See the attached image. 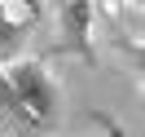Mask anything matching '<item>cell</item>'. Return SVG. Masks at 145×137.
Here are the masks:
<instances>
[{"label":"cell","mask_w":145,"mask_h":137,"mask_svg":"<svg viewBox=\"0 0 145 137\" xmlns=\"http://www.w3.org/2000/svg\"><path fill=\"white\" fill-rule=\"evenodd\" d=\"M5 71H9L13 89H18L22 106H27V115H31V124H35V128H48L57 119V111H62V89H57V80L48 75V66L18 53L13 62H5Z\"/></svg>","instance_id":"obj_1"},{"label":"cell","mask_w":145,"mask_h":137,"mask_svg":"<svg viewBox=\"0 0 145 137\" xmlns=\"http://www.w3.org/2000/svg\"><path fill=\"white\" fill-rule=\"evenodd\" d=\"M92 0H62L57 5V49L75 53L79 62H97L92 53Z\"/></svg>","instance_id":"obj_2"},{"label":"cell","mask_w":145,"mask_h":137,"mask_svg":"<svg viewBox=\"0 0 145 137\" xmlns=\"http://www.w3.org/2000/svg\"><path fill=\"white\" fill-rule=\"evenodd\" d=\"M31 27H35V22H31L22 9H13L9 0H0V62H13V58L27 49Z\"/></svg>","instance_id":"obj_3"},{"label":"cell","mask_w":145,"mask_h":137,"mask_svg":"<svg viewBox=\"0 0 145 137\" xmlns=\"http://www.w3.org/2000/svg\"><path fill=\"white\" fill-rule=\"evenodd\" d=\"M0 111H5L9 119H18V124L35 128L31 115H27V106H22V97H18V89H13V80H9V71H5V62H0Z\"/></svg>","instance_id":"obj_4"},{"label":"cell","mask_w":145,"mask_h":137,"mask_svg":"<svg viewBox=\"0 0 145 137\" xmlns=\"http://www.w3.org/2000/svg\"><path fill=\"white\" fill-rule=\"evenodd\" d=\"M119 49H123V62L132 66V71L141 75V84H145V44H136V40H123ZM141 106H145V93H141Z\"/></svg>","instance_id":"obj_5"},{"label":"cell","mask_w":145,"mask_h":137,"mask_svg":"<svg viewBox=\"0 0 145 137\" xmlns=\"http://www.w3.org/2000/svg\"><path fill=\"white\" fill-rule=\"evenodd\" d=\"M9 5H13V9H22L31 22H40V18L48 13V9H44V0H9Z\"/></svg>","instance_id":"obj_6"},{"label":"cell","mask_w":145,"mask_h":137,"mask_svg":"<svg viewBox=\"0 0 145 137\" xmlns=\"http://www.w3.org/2000/svg\"><path fill=\"white\" fill-rule=\"evenodd\" d=\"M57 5H62V0H44V9H57Z\"/></svg>","instance_id":"obj_7"},{"label":"cell","mask_w":145,"mask_h":137,"mask_svg":"<svg viewBox=\"0 0 145 137\" xmlns=\"http://www.w3.org/2000/svg\"><path fill=\"white\" fill-rule=\"evenodd\" d=\"M132 5H136V9H141V13H145V0H132Z\"/></svg>","instance_id":"obj_8"}]
</instances>
